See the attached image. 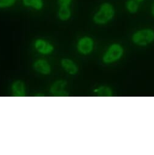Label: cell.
<instances>
[{
  "label": "cell",
  "instance_id": "5",
  "mask_svg": "<svg viewBox=\"0 0 154 155\" xmlns=\"http://www.w3.org/2000/svg\"><path fill=\"white\" fill-rule=\"evenodd\" d=\"M69 6H59L58 16L62 21L69 20L72 15V11Z\"/></svg>",
  "mask_w": 154,
  "mask_h": 155
},
{
  "label": "cell",
  "instance_id": "17",
  "mask_svg": "<svg viewBox=\"0 0 154 155\" xmlns=\"http://www.w3.org/2000/svg\"><path fill=\"white\" fill-rule=\"evenodd\" d=\"M135 1H136L139 4H141V3H143V2H144L146 0H135Z\"/></svg>",
  "mask_w": 154,
  "mask_h": 155
},
{
  "label": "cell",
  "instance_id": "15",
  "mask_svg": "<svg viewBox=\"0 0 154 155\" xmlns=\"http://www.w3.org/2000/svg\"><path fill=\"white\" fill-rule=\"evenodd\" d=\"M100 93L101 96H111V92L107 88H101L100 89Z\"/></svg>",
  "mask_w": 154,
  "mask_h": 155
},
{
  "label": "cell",
  "instance_id": "14",
  "mask_svg": "<svg viewBox=\"0 0 154 155\" xmlns=\"http://www.w3.org/2000/svg\"><path fill=\"white\" fill-rule=\"evenodd\" d=\"M73 0H57L58 6H70Z\"/></svg>",
  "mask_w": 154,
  "mask_h": 155
},
{
  "label": "cell",
  "instance_id": "3",
  "mask_svg": "<svg viewBox=\"0 0 154 155\" xmlns=\"http://www.w3.org/2000/svg\"><path fill=\"white\" fill-rule=\"evenodd\" d=\"M123 52V48L120 45L118 44L112 45L104 56L103 61L107 63L113 62L122 55Z\"/></svg>",
  "mask_w": 154,
  "mask_h": 155
},
{
  "label": "cell",
  "instance_id": "13",
  "mask_svg": "<svg viewBox=\"0 0 154 155\" xmlns=\"http://www.w3.org/2000/svg\"><path fill=\"white\" fill-rule=\"evenodd\" d=\"M17 0H0V9L9 8L16 3Z\"/></svg>",
  "mask_w": 154,
  "mask_h": 155
},
{
  "label": "cell",
  "instance_id": "16",
  "mask_svg": "<svg viewBox=\"0 0 154 155\" xmlns=\"http://www.w3.org/2000/svg\"><path fill=\"white\" fill-rule=\"evenodd\" d=\"M150 12L152 15L154 17V1L153 2V3L151 4V6H150Z\"/></svg>",
  "mask_w": 154,
  "mask_h": 155
},
{
  "label": "cell",
  "instance_id": "9",
  "mask_svg": "<svg viewBox=\"0 0 154 155\" xmlns=\"http://www.w3.org/2000/svg\"><path fill=\"white\" fill-rule=\"evenodd\" d=\"M62 64L64 69L70 74H74L77 71V68L75 64L70 60L64 59L62 61Z\"/></svg>",
  "mask_w": 154,
  "mask_h": 155
},
{
  "label": "cell",
  "instance_id": "6",
  "mask_svg": "<svg viewBox=\"0 0 154 155\" xmlns=\"http://www.w3.org/2000/svg\"><path fill=\"white\" fill-rule=\"evenodd\" d=\"M23 4L27 8H32L36 10H41L44 6L43 0H22Z\"/></svg>",
  "mask_w": 154,
  "mask_h": 155
},
{
  "label": "cell",
  "instance_id": "10",
  "mask_svg": "<svg viewBox=\"0 0 154 155\" xmlns=\"http://www.w3.org/2000/svg\"><path fill=\"white\" fill-rule=\"evenodd\" d=\"M35 69L43 73V74H48L50 72V68L47 62L43 60H40L37 61L35 64Z\"/></svg>",
  "mask_w": 154,
  "mask_h": 155
},
{
  "label": "cell",
  "instance_id": "4",
  "mask_svg": "<svg viewBox=\"0 0 154 155\" xmlns=\"http://www.w3.org/2000/svg\"><path fill=\"white\" fill-rule=\"evenodd\" d=\"M93 44V41L91 38L84 37L79 41L78 48L82 53L88 54L92 51Z\"/></svg>",
  "mask_w": 154,
  "mask_h": 155
},
{
  "label": "cell",
  "instance_id": "8",
  "mask_svg": "<svg viewBox=\"0 0 154 155\" xmlns=\"http://www.w3.org/2000/svg\"><path fill=\"white\" fill-rule=\"evenodd\" d=\"M124 6L127 11L132 14L138 12L140 9V4L135 0H127Z\"/></svg>",
  "mask_w": 154,
  "mask_h": 155
},
{
  "label": "cell",
  "instance_id": "7",
  "mask_svg": "<svg viewBox=\"0 0 154 155\" xmlns=\"http://www.w3.org/2000/svg\"><path fill=\"white\" fill-rule=\"evenodd\" d=\"M35 46L39 51L44 54H47L53 49V48L50 45L43 40H38L36 41Z\"/></svg>",
  "mask_w": 154,
  "mask_h": 155
},
{
  "label": "cell",
  "instance_id": "12",
  "mask_svg": "<svg viewBox=\"0 0 154 155\" xmlns=\"http://www.w3.org/2000/svg\"><path fill=\"white\" fill-rule=\"evenodd\" d=\"M14 91L18 96H23L24 93V86L20 82H16L14 85Z\"/></svg>",
  "mask_w": 154,
  "mask_h": 155
},
{
  "label": "cell",
  "instance_id": "2",
  "mask_svg": "<svg viewBox=\"0 0 154 155\" xmlns=\"http://www.w3.org/2000/svg\"><path fill=\"white\" fill-rule=\"evenodd\" d=\"M154 40V31L144 29L136 31L132 35V41L139 46H146Z\"/></svg>",
  "mask_w": 154,
  "mask_h": 155
},
{
  "label": "cell",
  "instance_id": "1",
  "mask_svg": "<svg viewBox=\"0 0 154 155\" xmlns=\"http://www.w3.org/2000/svg\"><path fill=\"white\" fill-rule=\"evenodd\" d=\"M115 15L114 5L108 2L102 3L93 17L94 21L97 25H104L110 21Z\"/></svg>",
  "mask_w": 154,
  "mask_h": 155
},
{
  "label": "cell",
  "instance_id": "11",
  "mask_svg": "<svg viewBox=\"0 0 154 155\" xmlns=\"http://www.w3.org/2000/svg\"><path fill=\"white\" fill-rule=\"evenodd\" d=\"M66 85V83L63 81H59L54 84L52 87V93L56 95L62 94V93H64V87ZM63 95V94H62Z\"/></svg>",
  "mask_w": 154,
  "mask_h": 155
}]
</instances>
